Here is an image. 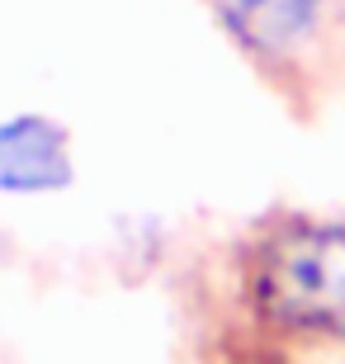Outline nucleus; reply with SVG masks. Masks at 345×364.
Listing matches in <instances>:
<instances>
[{"mask_svg": "<svg viewBox=\"0 0 345 364\" xmlns=\"http://www.w3.org/2000/svg\"><path fill=\"white\" fill-rule=\"evenodd\" d=\"M260 317L303 336H345V228L289 223L270 232L251 265Z\"/></svg>", "mask_w": 345, "mask_h": 364, "instance_id": "1", "label": "nucleus"}, {"mask_svg": "<svg viewBox=\"0 0 345 364\" xmlns=\"http://www.w3.org/2000/svg\"><path fill=\"white\" fill-rule=\"evenodd\" d=\"M71 185V147L53 119L19 114L0 123V194H53Z\"/></svg>", "mask_w": 345, "mask_h": 364, "instance_id": "2", "label": "nucleus"}, {"mask_svg": "<svg viewBox=\"0 0 345 364\" xmlns=\"http://www.w3.org/2000/svg\"><path fill=\"white\" fill-rule=\"evenodd\" d=\"M232 38L251 53H289L312 33L322 0H213Z\"/></svg>", "mask_w": 345, "mask_h": 364, "instance_id": "3", "label": "nucleus"}]
</instances>
